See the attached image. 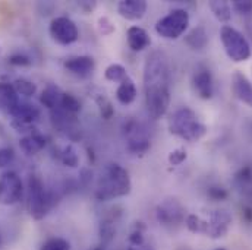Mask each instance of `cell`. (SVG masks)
<instances>
[{
    "instance_id": "obj_1",
    "label": "cell",
    "mask_w": 252,
    "mask_h": 250,
    "mask_svg": "<svg viewBox=\"0 0 252 250\" xmlns=\"http://www.w3.org/2000/svg\"><path fill=\"white\" fill-rule=\"evenodd\" d=\"M170 67L163 52H153L144 63L145 106L151 119H161L170 106Z\"/></svg>"
},
{
    "instance_id": "obj_2",
    "label": "cell",
    "mask_w": 252,
    "mask_h": 250,
    "mask_svg": "<svg viewBox=\"0 0 252 250\" xmlns=\"http://www.w3.org/2000/svg\"><path fill=\"white\" fill-rule=\"evenodd\" d=\"M132 190L129 171L118 163H110L104 167L98 180L95 197L101 202L127 196Z\"/></svg>"
},
{
    "instance_id": "obj_3",
    "label": "cell",
    "mask_w": 252,
    "mask_h": 250,
    "mask_svg": "<svg viewBox=\"0 0 252 250\" xmlns=\"http://www.w3.org/2000/svg\"><path fill=\"white\" fill-rule=\"evenodd\" d=\"M169 130L172 135L192 143V142H198L205 136L207 126L199 122L196 113L192 109L182 107L170 116Z\"/></svg>"
},
{
    "instance_id": "obj_4",
    "label": "cell",
    "mask_w": 252,
    "mask_h": 250,
    "mask_svg": "<svg viewBox=\"0 0 252 250\" xmlns=\"http://www.w3.org/2000/svg\"><path fill=\"white\" fill-rule=\"evenodd\" d=\"M53 203L55 199L46 189L43 180L35 174L30 176L27 188V209L30 215L34 220H43L53 208Z\"/></svg>"
},
{
    "instance_id": "obj_5",
    "label": "cell",
    "mask_w": 252,
    "mask_h": 250,
    "mask_svg": "<svg viewBox=\"0 0 252 250\" xmlns=\"http://www.w3.org/2000/svg\"><path fill=\"white\" fill-rule=\"evenodd\" d=\"M220 40L227 57L235 63L247 62L251 57V46L248 40L236 28L223 25L220 29Z\"/></svg>"
},
{
    "instance_id": "obj_6",
    "label": "cell",
    "mask_w": 252,
    "mask_h": 250,
    "mask_svg": "<svg viewBox=\"0 0 252 250\" xmlns=\"http://www.w3.org/2000/svg\"><path fill=\"white\" fill-rule=\"evenodd\" d=\"M189 25V13L185 9H173L156 22V32L164 40H178Z\"/></svg>"
},
{
    "instance_id": "obj_7",
    "label": "cell",
    "mask_w": 252,
    "mask_h": 250,
    "mask_svg": "<svg viewBox=\"0 0 252 250\" xmlns=\"http://www.w3.org/2000/svg\"><path fill=\"white\" fill-rule=\"evenodd\" d=\"M122 129L126 140V148L129 152H132L133 155H144L150 149L151 146L150 136L145 126L141 122H136L135 119H129L124 123Z\"/></svg>"
},
{
    "instance_id": "obj_8",
    "label": "cell",
    "mask_w": 252,
    "mask_h": 250,
    "mask_svg": "<svg viewBox=\"0 0 252 250\" xmlns=\"http://www.w3.org/2000/svg\"><path fill=\"white\" fill-rule=\"evenodd\" d=\"M50 37L55 43L61 46H70L78 41L79 31L76 24L67 16H56L49 25Z\"/></svg>"
},
{
    "instance_id": "obj_9",
    "label": "cell",
    "mask_w": 252,
    "mask_h": 250,
    "mask_svg": "<svg viewBox=\"0 0 252 250\" xmlns=\"http://www.w3.org/2000/svg\"><path fill=\"white\" fill-rule=\"evenodd\" d=\"M24 193V185L18 173L6 171L0 176V205L12 206L18 203Z\"/></svg>"
},
{
    "instance_id": "obj_10",
    "label": "cell",
    "mask_w": 252,
    "mask_h": 250,
    "mask_svg": "<svg viewBox=\"0 0 252 250\" xmlns=\"http://www.w3.org/2000/svg\"><path fill=\"white\" fill-rule=\"evenodd\" d=\"M230 225H232V215L224 209H216L208 214V218H204L202 234L217 240L229 233Z\"/></svg>"
},
{
    "instance_id": "obj_11",
    "label": "cell",
    "mask_w": 252,
    "mask_h": 250,
    "mask_svg": "<svg viewBox=\"0 0 252 250\" xmlns=\"http://www.w3.org/2000/svg\"><path fill=\"white\" fill-rule=\"evenodd\" d=\"M156 218L163 227H178L185 222V209L176 199H167L156 208Z\"/></svg>"
},
{
    "instance_id": "obj_12",
    "label": "cell",
    "mask_w": 252,
    "mask_h": 250,
    "mask_svg": "<svg viewBox=\"0 0 252 250\" xmlns=\"http://www.w3.org/2000/svg\"><path fill=\"white\" fill-rule=\"evenodd\" d=\"M9 114L13 117V126L21 132V129H28L31 125H34L40 119V109L30 103L19 101Z\"/></svg>"
},
{
    "instance_id": "obj_13",
    "label": "cell",
    "mask_w": 252,
    "mask_h": 250,
    "mask_svg": "<svg viewBox=\"0 0 252 250\" xmlns=\"http://www.w3.org/2000/svg\"><path fill=\"white\" fill-rule=\"evenodd\" d=\"M193 89L201 97L202 100H210L214 94V82H213V75L208 69H198L193 75L192 79Z\"/></svg>"
},
{
    "instance_id": "obj_14",
    "label": "cell",
    "mask_w": 252,
    "mask_h": 250,
    "mask_svg": "<svg viewBox=\"0 0 252 250\" xmlns=\"http://www.w3.org/2000/svg\"><path fill=\"white\" fill-rule=\"evenodd\" d=\"M64 67L78 78H88L95 69V62L90 56H75L64 62Z\"/></svg>"
},
{
    "instance_id": "obj_15",
    "label": "cell",
    "mask_w": 252,
    "mask_h": 250,
    "mask_svg": "<svg viewBox=\"0 0 252 250\" xmlns=\"http://www.w3.org/2000/svg\"><path fill=\"white\" fill-rule=\"evenodd\" d=\"M145 0H122L118 3V12L127 21H139L145 16L147 12Z\"/></svg>"
},
{
    "instance_id": "obj_16",
    "label": "cell",
    "mask_w": 252,
    "mask_h": 250,
    "mask_svg": "<svg viewBox=\"0 0 252 250\" xmlns=\"http://www.w3.org/2000/svg\"><path fill=\"white\" fill-rule=\"evenodd\" d=\"M232 91L235 97L252 107V85L242 72H235L232 76Z\"/></svg>"
},
{
    "instance_id": "obj_17",
    "label": "cell",
    "mask_w": 252,
    "mask_h": 250,
    "mask_svg": "<svg viewBox=\"0 0 252 250\" xmlns=\"http://www.w3.org/2000/svg\"><path fill=\"white\" fill-rule=\"evenodd\" d=\"M126 40H127L129 49L133 52H142L151 44V40H150V35L147 34V31L138 25H132L127 29Z\"/></svg>"
},
{
    "instance_id": "obj_18",
    "label": "cell",
    "mask_w": 252,
    "mask_h": 250,
    "mask_svg": "<svg viewBox=\"0 0 252 250\" xmlns=\"http://www.w3.org/2000/svg\"><path fill=\"white\" fill-rule=\"evenodd\" d=\"M44 146H46V138L37 132L25 135L19 140V148L27 155H35L40 151H43Z\"/></svg>"
},
{
    "instance_id": "obj_19",
    "label": "cell",
    "mask_w": 252,
    "mask_h": 250,
    "mask_svg": "<svg viewBox=\"0 0 252 250\" xmlns=\"http://www.w3.org/2000/svg\"><path fill=\"white\" fill-rule=\"evenodd\" d=\"M136 95H138V91H136L135 82L132 81L130 76H127L119 83V86L116 89V100L122 106H129L136 100Z\"/></svg>"
},
{
    "instance_id": "obj_20",
    "label": "cell",
    "mask_w": 252,
    "mask_h": 250,
    "mask_svg": "<svg viewBox=\"0 0 252 250\" xmlns=\"http://www.w3.org/2000/svg\"><path fill=\"white\" fill-rule=\"evenodd\" d=\"M19 103V95L9 82H0V110L10 111Z\"/></svg>"
},
{
    "instance_id": "obj_21",
    "label": "cell",
    "mask_w": 252,
    "mask_h": 250,
    "mask_svg": "<svg viewBox=\"0 0 252 250\" xmlns=\"http://www.w3.org/2000/svg\"><path fill=\"white\" fill-rule=\"evenodd\" d=\"M185 43L188 44L192 50H202L205 49V46L208 44V35L207 31L202 25L195 27L193 29H190L187 37H185Z\"/></svg>"
},
{
    "instance_id": "obj_22",
    "label": "cell",
    "mask_w": 252,
    "mask_h": 250,
    "mask_svg": "<svg viewBox=\"0 0 252 250\" xmlns=\"http://www.w3.org/2000/svg\"><path fill=\"white\" fill-rule=\"evenodd\" d=\"M63 92L55 85H49L43 92H41V97H40V103L47 107L49 110H56L59 109L61 106V100H62Z\"/></svg>"
},
{
    "instance_id": "obj_23",
    "label": "cell",
    "mask_w": 252,
    "mask_h": 250,
    "mask_svg": "<svg viewBox=\"0 0 252 250\" xmlns=\"http://www.w3.org/2000/svg\"><path fill=\"white\" fill-rule=\"evenodd\" d=\"M210 10L213 12L214 18L220 22H229L232 19V6L226 0H211L208 3Z\"/></svg>"
},
{
    "instance_id": "obj_24",
    "label": "cell",
    "mask_w": 252,
    "mask_h": 250,
    "mask_svg": "<svg viewBox=\"0 0 252 250\" xmlns=\"http://www.w3.org/2000/svg\"><path fill=\"white\" fill-rule=\"evenodd\" d=\"M129 75H127V70L122 64L119 63H112L106 67L104 70V78L110 82H122L124 79H126Z\"/></svg>"
},
{
    "instance_id": "obj_25",
    "label": "cell",
    "mask_w": 252,
    "mask_h": 250,
    "mask_svg": "<svg viewBox=\"0 0 252 250\" xmlns=\"http://www.w3.org/2000/svg\"><path fill=\"white\" fill-rule=\"evenodd\" d=\"M59 109L63 110L64 113L70 114V116H76L81 111V103H79V100L75 95H72V94H63Z\"/></svg>"
},
{
    "instance_id": "obj_26",
    "label": "cell",
    "mask_w": 252,
    "mask_h": 250,
    "mask_svg": "<svg viewBox=\"0 0 252 250\" xmlns=\"http://www.w3.org/2000/svg\"><path fill=\"white\" fill-rule=\"evenodd\" d=\"M12 85H13L16 94L22 95V97H32L37 92V85L28 79H24V78L16 79Z\"/></svg>"
},
{
    "instance_id": "obj_27",
    "label": "cell",
    "mask_w": 252,
    "mask_h": 250,
    "mask_svg": "<svg viewBox=\"0 0 252 250\" xmlns=\"http://www.w3.org/2000/svg\"><path fill=\"white\" fill-rule=\"evenodd\" d=\"M116 234V218L107 217L100 224V236L103 242H110Z\"/></svg>"
},
{
    "instance_id": "obj_28",
    "label": "cell",
    "mask_w": 252,
    "mask_h": 250,
    "mask_svg": "<svg viewBox=\"0 0 252 250\" xmlns=\"http://www.w3.org/2000/svg\"><path fill=\"white\" fill-rule=\"evenodd\" d=\"M236 182L247 194H252V167L241 168V171L236 174Z\"/></svg>"
},
{
    "instance_id": "obj_29",
    "label": "cell",
    "mask_w": 252,
    "mask_h": 250,
    "mask_svg": "<svg viewBox=\"0 0 252 250\" xmlns=\"http://www.w3.org/2000/svg\"><path fill=\"white\" fill-rule=\"evenodd\" d=\"M59 158H61V161H62L63 164L67 166V167H76L79 164V157H78L75 148L70 146V145L63 148L62 151H61V154H59Z\"/></svg>"
},
{
    "instance_id": "obj_30",
    "label": "cell",
    "mask_w": 252,
    "mask_h": 250,
    "mask_svg": "<svg viewBox=\"0 0 252 250\" xmlns=\"http://www.w3.org/2000/svg\"><path fill=\"white\" fill-rule=\"evenodd\" d=\"M185 227L193 234H202V231H204V218H201V217H198L195 214H189L185 218Z\"/></svg>"
},
{
    "instance_id": "obj_31",
    "label": "cell",
    "mask_w": 252,
    "mask_h": 250,
    "mask_svg": "<svg viewBox=\"0 0 252 250\" xmlns=\"http://www.w3.org/2000/svg\"><path fill=\"white\" fill-rule=\"evenodd\" d=\"M40 250H70V243L63 237H52L41 245Z\"/></svg>"
},
{
    "instance_id": "obj_32",
    "label": "cell",
    "mask_w": 252,
    "mask_h": 250,
    "mask_svg": "<svg viewBox=\"0 0 252 250\" xmlns=\"http://www.w3.org/2000/svg\"><path fill=\"white\" fill-rule=\"evenodd\" d=\"M97 104H98V109H100V114L104 120H110L115 114V109H113V104L104 97V95H100L97 98Z\"/></svg>"
},
{
    "instance_id": "obj_33",
    "label": "cell",
    "mask_w": 252,
    "mask_h": 250,
    "mask_svg": "<svg viewBox=\"0 0 252 250\" xmlns=\"http://www.w3.org/2000/svg\"><path fill=\"white\" fill-rule=\"evenodd\" d=\"M97 28H98V32L101 35H112L115 32V25L107 16H100L98 18Z\"/></svg>"
},
{
    "instance_id": "obj_34",
    "label": "cell",
    "mask_w": 252,
    "mask_h": 250,
    "mask_svg": "<svg viewBox=\"0 0 252 250\" xmlns=\"http://www.w3.org/2000/svg\"><path fill=\"white\" fill-rule=\"evenodd\" d=\"M142 245H145L144 227L142 225H136V228L129 236V246H142Z\"/></svg>"
},
{
    "instance_id": "obj_35",
    "label": "cell",
    "mask_w": 252,
    "mask_h": 250,
    "mask_svg": "<svg viewBox=\"0 0 252 250\" xmlns=\"http://www.w3.org/2000/svg\"><path fill=\"white\" fill-rule=\"evenodd\" d=\"M187 158H188V154H187V151L182 149V148H178V149L172 151V152L169 154V157H167V160H169V163H170L172 166H181Z\"/></svg>"
},
{
    "instance_id": "obj_36",
    "label": "cell",
    "mask_w": 252,
    "mask_h": 250,
    "mask_svg": "<svg viewBox=\"0 0 252 250\" xmlns=\"http://www.w3.org/2000/svg\"><path fill=\"white\" fill-rule=\"evenodd\" d=\"M207 194H208V197H210V199H213V200L219 202V200H224V199H227L229 192H227L224 188L211 186V188H208V190H207Z\"/></svg>"
},
{
    "instance_id": "obj_37",
    "label": "cell",
    "mask_w": 252,
    "mask_h": 250,
    "mask_svg": "<svg viewBox=\"0 0 252 250\" xmlns=\"http://www.w3.org/2000/svg\"><path fill=\"white\" fill-rule=\"evenodd\" d=\"M232 7L241 15L252 13V0H235L232 1Z\"/></svg>"
},
{
    "instance_id": "obj_38",
    "label": "cell",
    "mask_w": 252,
    "mask_h": 250,
    "mask_svg": "<svg viewBox=\"0 0 252 250\" xmlns=\"http://www.w3.org/2000/svg\"><path fill=\"white\" fill-rule=\"evenodd\" d=\"M15 160V152L12 148H0V168L7 167Z\"/></svg>"
},
{
    "instance_id": "obj_39",
    "label": "cell",
    "mask_w": 252,
    "mask_h": 250,
    "mask_svg": "<svg viewBox=\"0 0 252 250\" xmlns=\"http://www.w3.org/2000/svg\"><path fill=\"white\" fill-rule=\"evenodd\" d=\"M9 63L12 66H30L31 64V59L24 55V53H15L9 57Z\"/></svg>"
},
{
    "instance_id": "obj_40",
    "label": "cell",
    "mask_w": 252,
    "mask_h": 250,
    "mask_svg": "<svg viewBox=\"0 0 252 250\" xmlns=\"http://www.w3.org/2000/svg\"><path fill=\"white\" fill-rule=\"evenodd\" d=\"M242 215L248 222H252V206H245L242 209Z\"/></svg>"
},
{
    "instance_id": "obj_41",
    "label": "cell",
    "mask_w": 252,
    "mask_h": 250,
    "mask_svg": "<svg viewBox=\"0 0 252 250\" xmlns=\"http://www.w3.org/2000/svg\"><path fill=\"white\" fill-rule=\"evenodd\" d=\"M79 4H81L82 7H85L87 10H93V9L95 7V3H91V4H90L88 1H81Z\"/></svg>"
},
{
    "instance_id": "obj_42",
    "label": "cell",
    "mask_w": 252,
    "mask_h": 250,
    "mask_svg": "<svg viewBox=\"0 0 252 250\" xmlns=\"http://www.w3.org/2000/svg\"><path fill=\"white\" fill-rule=\"evenodd\" d=\"M127 250H153L151 248H147L145 245H142V246H129Z\"/></svg>"
},
{
    "instance_id": "obj_43",
    "label": "cell",
    "mask_w": 252,
    "mask_h": 250,
    "mask_svg": "<svg viewBox=\"0 0 252 250\" xmlns=\"http://www.w3.org/2000/svg\"><path fill=\"white\" fill-rule=\"evenodd\" d=\"M93 250H104V248H101V246H98V248H94Z\"/></svg>"
},
{
    "instance_id": "obj_44",
    "label": "cell",
    "mask_w": 252,
    "mask_h": 250,
    "mask_svg": "<svg viewBox=\"0 0 252 250\" xmlns=\"http://www.w3.org/2000/svg\"><path fill=\"white\" fill-rule=\"evenodd\" d=\"M214 250H226V249H223V248H219V249H214Z\"/></svg>"
},
{
    "instance_id": "obj_45",
    "label": "cell",
    "mask_w": 252,
    "mask_h": 250,
    "mask_svg": "<svg viewBox=\"0 0 252 250\" xmlns=\"http://www.w3.org/2000/svg\"><path fill=\"white\" fill-rule=\"evenodd\" d=\"M0 245H1V236H0Z\"/></svg>"
}]
</instances>
